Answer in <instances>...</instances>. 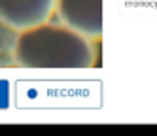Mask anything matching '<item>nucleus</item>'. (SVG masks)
<instances>
[{
  "mask_svg": "<svg viewBox=\"0 0 157 136\" xmlns=\"http://www.w3.org/2000/svg\"><path fill=\"white\" fill-rule=\"evenodd\" d=\"M13 62L27 70H83L95 66L93 40L63 23L46 21L17 32Z\"/></svg>",
  "mask_w": 157,
  "mask_h": 136,
  "instance_id": "nucleus-1",
  "label": "nucleus"
},
{
  "mask_svg": "<svg viewBox=\"0 0 157 136\" xmlns=\"http://www.w3.org/2000/svg\"><path fill=\"white\" fill-rule=\"evenodd\" d=\"M55 13L63 25L89 40L102 38V0H55Z\"/></svg>",
  "mask_w": 157,
  "mask_h": 136,
  "instance_id": "nucleus-2",
  "label": "nucleus"
},
{
  "mask_svg": "<svg viewBox=\"0 0 157 136\" xmlns=\"http://www.w3.org/2000/svg\"><path fill=\"white\" fill-rule=\"evenodd\" d=\"M53 13L55 0H0V25L15 32L42 25Z\"/></svg>",
  "mask_w": 157,
  "mask_h": 136,
  "instance_id": "nucleus-3",
  "label": "nucleus"
},
{
  "mask_svg": "<svg viewBox=\"0 0 157 136\" xmlns=\"http://www.w3.org/2000/svg\"><path fill=\"white\" fill-rule=\"evenodd\" d=\"M0 66H2V64H0Z\"/></svg>",
  "mask_w": 157,
  "mask_h": 136,
  "instance_id": "nucleus-4",
  "label": "nucleus"
}]
</instances>
